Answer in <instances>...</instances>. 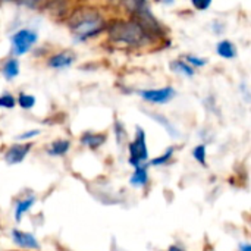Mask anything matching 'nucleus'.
<instances>
[{"label":"nucleus","mask_w":251,"mask_h":251,"mask_svg":"<svg viewBox=\"0 0 251 251\" xmlns=\"http://www.w3.org/2000/svg\"><path fill=\"white\" fill-rule=\"evenodd\" d=\"M176 91L172 87H165V88H159V90H144L140 91V96L150 103H168L169 100H172L175 97Z\"/></svg>","instance_id":"nucleus-6"},{"label":"nucleus","mask_w":251,"mask_h":251,"mask_svg":"<svg viewBox=\"0 0 251 251\" xmlns=\"http://www.w3.org/2000/svg\"><path fill=\"white\" fill-rule=\"evenodd\" d=\"M168 251H184V250H181V249H179V247H176V246H172V247H171Z\"/></svg>","instance_id":"nucleus-26"},{"label":"nucleus","mask_w":251,"mask_h":251,"mask_svg":"<svg viewBox=\"0 0 251 251\" xmlns=\"http://www.w3.org/2000/svg\"><path fill=\"white\" fill-rule=\"evenodd\" d=\"M15 103H16L15 97H13V96H10L9 93H4V94H1V96H0V107L12 109V107H15Z\"/></svg>","instance_id":"nucleus-21"},{"label":"nucleus","mask_w":251,"mask_h":251,"mask_svg":"<svg viewBox=\"0 0 251 251\" xmlns=\"http://www.w3.org/2000/svg\"><path fill=\"white\" fill-rule=\"evenodd\" d=\"M185 59H187L188 63H191L194 66H199V68H201V66H204L207 63L206 59H201V57H197V56H187Z\"/></svg>","instance_id":"nucleus-22"},{"label":"nucleus","mask_w":251,"mask_h":251,"mask_svg":"<svg viewBox=\"0 0 251 251\" xmlns=\"http://www.w3.org/2000/svg\"><path fill=\"white\" fill-rule=\"evenodd\" d=\"M18 74H19V62H18V59H9L3 66V75L7 79H12V78L18 76Z\"/></svg>","instance_id":"nucleus-14"},{"label":"nucleus","mask_w":251,"mask_h":251,"mask_svg":"<svg viewBox=\"0 0 251 251\" xmlns=\"http://www.w3.org/2000/svg\"><path fill=\"white\" fill-rule=\"evenodd\" d=\"M74 60H75V56L71 51H62L49 59V66L56 68V69H63V68L71 66Z\"/></svg>","instance_id":"nucleus-9"},{"label":"nucleus","mask_w":251,"mask_h":251,"mask_svg":"<svg viewBox=\"0 0 251 251\" xmlns=\"http://www.w3.org/2000/svg\"><path fill=\"white\" fill-rule=\"evenodd\" d=\"M212 4V1L210 0H207V1H199V0H193V6L196 7V9H199V10H206L209 6Z\"/></svg>","instance_id":"nucleus-23"},{"label":"nucleus","mask_w":251,"mask_h":251,"mask_svg":"<svg viewBox=\"0 0 251 251\" xmlns=\"http://www.w3.org/2000/svg\"><path fill=\"white\" fill-rule=\"evenodd\" d=\"M240 251H251L250 244H241L240 246Z\"/></svg>","instance_id":"nucleus-25"},{"label":"nucleus","mask_w":251,"mask_h":251,"mask_svg":"<svg viewBox=\"0 0 251 251\" xmlns=\"http://www.w3.org/2000/svg\"><path fill=\"white\" fill-rule=\"evenodd\" d=\"M12 240L16 246L24 247V249H38V241L32 234H26L18 229L12 231Z\"/></svg>","instance_id":"nucleus-8"},{"label":"nucleus","mask_w":251,"mask_h":251,"mask_svg":"<svg viewBox=\"0 0 251 251\" xmlns=\"http://www.w3.org/2000/svg\"><path fill=\"white\" fill-rule=\"evenodd\" d=\"M69 141L68 140H57V141H53L47 150V153L50 156H63L68 150H69Z\"/></svg>","instance_id":"nucleus-12"},{"label":"nucleus","mask_w":251,"mask_h":251,"mask_svg":"<svg viewBox=\"0 0 251 251\" xmlns=\"http://www.w3.org/2000/svg\"><path fill=\"white\" fill-rule=\"evenodd\" d=\"M40 134V131L38 129H35V131H28V132H24V134H21L19 135V140H29V138H32V137H37Z\"/></svg>","instance_id":"nucleus-24"},{"label":"nucleus","mask_w":251,"mask_h":251,"mask_svg":"<svg viewBox=\"0 0 251 251\" xmlns=\"http://www.w3.org/2000/svg\"><path fill=\"white\" fill-rule=\"evenodd\" d=\"M218 54L222 56L224 59H234L237 56V49H235V44L229 40H222L219 41L218 47Z\"/></svg>","instance_id":"nucleus-10"},{"label":"nucleus","mask_w":251,"mask_h":251,"mask_svg":"<svg viewBox=\"0 0 251 251\" xmlns=\"http://www.w3.org/2000/svg\"><path fill=\"white\" fill-rule=\"evenodd\" d=\"M132 6V15L135 18V22L144 29L147 35H162V26L157 22V19L153 16V13L149 9V4L146 1H134Z\"/></svg>","instance_id":"nucleus-3"},{"label":"nucleus","mask_w":251,"mask_h":251,"mask_svg":"<svg viewBox=\"0 0 251 251\" xmlns=\"http://www.w3.org/2000/svg\"><path fill=\"white\" fill-rule=\"evenodd\" d=\"M149 181V176H147V166H138L135 168V172L134 175L131 176V184L132 185H146Z\"/></svg>","instance_id":"nucleus-13"},{"label":"nucleus","mask_w":251,"mask_h":251,"mask_svg":"<svg viewBox=\"0 0 251 251\" xmlns=\"http://www.w3.org/2000/svg\"><path fill=\"white\" fill-rule=\"evenodd\" d=\"M129 163L134 168L141 166V162L147 160L149 151H147V144H146V132L141 128H137V137L135 140L129 144Z\"/></svg>","instance_id":"nucleus-4"},{"label":"nucleus","mask_w":251,"mask_h":251,"mask_svg":"<svg viewBox=\"0 0 251 251\" xmlns=\"http://www.w3.org/2000/svg\"><path fill=\"white\" fill-rule=\"evenodd\" d=\"M174 147H169L166 151H165V154H162L160 157H156V159H153L151 162H150V165L151 166H159V165H165L171 157H172V154H174Z\"/></svg>","instance_id":"nucleus-20"},{"label":"nucleus","mask_w":251,"mask_h":251,"mask_svg":"<svg viewBox=\"0 0 251 251\" xmlns=\"http://www.w3.org/2000/svg\"><path fill=\"white\" fill-rule=\"evenodd\" d=\"M37 41V34L31 29H19L12 37V50L16 56L25 54Z\"/></svg>","instance_id":"nucleus-5"},{"label":"nucleus","mask_w":251,"mask_h":251,"mask_svg":"<svg viewBox=\"0 0 251 251\" xmlns=\"http://www.w3.org/2000/svg\"><path fill=\"white\" fill-rule=\"evenodd\" d=\"M18 104H19L22 109H31V107L35 104V97L31 96V94L21 93V94L18 96Z\"/></svg>","instance_id":"nucleus-17"},{"label":"nucleus","mask_w":251,"mask_h":251,"mask_svg":"<svg viewBox=\"0 0 251 251\" xmlns=\"http://www.w3.org/2000/svg\"><path fill=\"white\" fill-rule=\"evenodd\" d=\"M69 25L76 38L85 40L100 32L104 28V21L99 12L85 9L75 12L69 19Z\"/></svg>","instance_id":"nucleus-1"},{"label":"nucleus","mask_w":251,"mask_h":251,"mask_svg":"<svg viewBox=\"0 0 251 251\" xmlns=\"http://www.w3.org/2000/svg\"><path fill=\"white\" fill-rule=\"evenodd\" d=\"M34 201H35L34 197H29V199H25V200L18 201L16 210H15V219H16V221H21V219H22V215L31 209V206L34 204Z\"/></svg>","instance_id":"nucleus-15"},{"label":"nucleus","mask_w":251,"mask_h":251,"mask_svg":"<svg viewBox=\"0 0 251 251\" xmlns=\"http://www.w3.org/2000/svg\"><path fill=\"white\" fill-rule=\"evenodd\" d=\"M171 66H172V69H174L175 72L184 74V75H187V76H193V75H194V69H193L188 63L182 62V60H175V62H172Z\"/></svg>","instance_id":"nucleus-16"},{"label":"nucleus","mask_w":251,"mask_h":251,"mask_svg":"<svg viewBox=\"0 0 251 251\" xmlns=\"http://www.w3.org/2000/svg\"><path fill=\"white\" fill-rule=\"evenodd\" d=\"M106 141L104 134H93V132H85L81 138V143L90 149H97Z\"/></svg>","instance_id":"nucleus-11"},{"label":"nucleus","mask_w":251,"mask_h":251,"mask_svg":"<svg viewBox=\"0 0 251 251\" xmlns=\"http://www.w3.org/2000/svg\"><path fill=\"white\" fill-rule=\"evenodd\" d=\"M193 156H194V159H196L200 165L207 166V160H206V146H204V144L197 146V147L193 150Z\"/></svg>","instance_id":"nucleus-18"},{"label":"nucleus","mask_w":251,"mask_h":251,"mask_svg":"<svg viewBox=\"0 0 251 251\" xmlns=\"http://www.w3.org/2000/svg\"><path fill=\"white\" fill-rule=\"evenodd\" d=\"M109 37L116 43L141 46L147 41V34L135 21H116L109 26Z\"/></svg>","instance_id":"nucleus-2"},{"label":"nucleus","mask_w":251,"mask_h":251,"mask_svg":"<svg viewBox=\"0 0 251 251\" xmlns=\"http://www.w3.org/2000/svg\"><path fill=\"white\" fill-rule=\"evenodd\" d=\"M150 116H153V119H156L157 122H160V124H162V125H163V126L166 128V131H168V132H169L171 135H174V137H176V135H178V131H176V129H175V128H174V126L171 125V124H169V121H166V119H165V118H163L162 115L150 113Z\"/></svg>","instance_id":"nucleus-19"},{"label":"nucleus","mask_w":251,"mask_h":251,"mask_svg":"<svg viewBox=\"0 0 251 251\" xmlns=\"http://www.w3.org/2000/svg\"><path fill=\"white\" fill-rule=\"evenodd\" d=\"M31 146H32L31 143H28V144H15V146H12V147L7 150L6 156H4L6 162H7L9 165L21 163V162L26 157V154H28Z\"/></svg>","instance_id":"nucleus-7"}]
</instances>
